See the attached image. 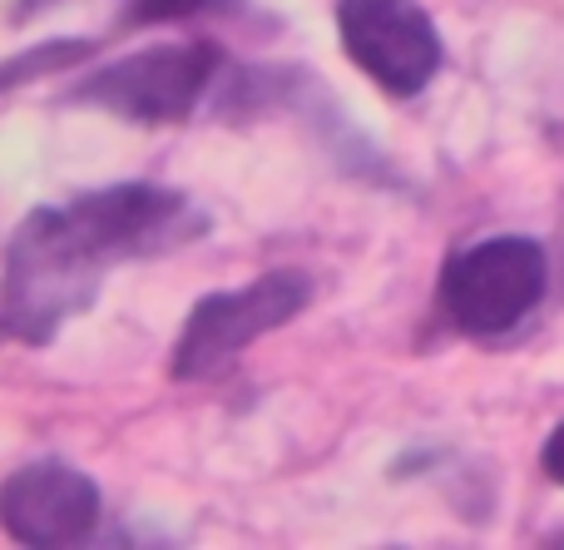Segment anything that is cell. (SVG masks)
<instances>
[{
  "label": "cell",
  "instance_id": "obj_1",
  "mask_svg": "<svg viewBox=\"0 0 564 550\" xmlns=\"http://www.w3.org/2000/svg\"><path fill=\"white\" fill-rule=\"evenodd\" d=\"M109 258L89 244L79 218L65 208H30L6 244L0 278V327L15 343H50L75 313L95 303Z\"/></svg>",
  "mask_w": 564,
  "mask_h": 550
},
{
  "label": "cell",
  "instance_id": "obj_2",
  "mask_svg": "<svg viewBox=\"0 0 564 550\" xmlns=\"http://www.w3.org/2000/svg\"><path fill=\"white\" fill-rule=\"evenodd\" d=\"M550 258L530 238H486L441 268V308L466 337H506L540 308Z\"/></svg>",
  "mask_w": 564,
  "mask_h": 550
},
{
  "label": "cell",
  "instance_id": "obj_3",
  "mask_svg": "<svg viewBox=\"0 0 564 550\" xmlns=\"http://www.w3.org/2000/svg\"><path fill=\"white\" fill-rule=\"evenodd\" d=\"M218 69H224V50L214 40L154 45L95 69L89 79H79L69 99L119 119H134V125H178L208 99Z\"/></svg>",
  "mask_w": 564,
  "mask_h": 550
},
{
  "label": "cell",
  "instance_id": "obj_4",
  "mask_svg": "<svg viewBox=\"0 0 564 550\" xmlns=\"http://www.w3.org/2000/svg\"><path fill=\"white\" fill-rule=\"evenodd\" d=\"M307 303H312V278L297 273V268H278V273H263L243 288H224V293L198 298V308L188 313L174 347V377L178 382L214 377L218 367L234 363L263 333L292 323Z\"/></svg>",
  "mask_w": 564,
  "mask_h": 550
},
{
  "label": "cell",
  "instance_id": "obj_5",
  "mask_svg": "<svg viewBox=\"0 0 564 550\" xmlns=\"http://www.w3.org/2000/svg\"><path fill=\"white\" fill-rule=\"evenodd\" d=\"M69 214L89 234V244L109 263H134V258H159L194 244L208 234V218L194 208V198L164 184H109L69 198Z\"/></svg>",
  "mask_w": 564,
  "mask_h": 550
},
{
  "label": "cell",
  "instance_id": "obj_6",
  "mask_svg": "<svg viewBox=\"0 0 564 550\" xmlns=\"http://www.w3.org/2000/svg\"><path fill=\"white\" fill-rule=\"evenodd\" d=\"M337 35L351 65L377 79L391 99H411L436 79L441 35L416 0H341Z\"/></svg>",
  "mask_w": 564,
  "mask_h": 550
},
{
  "label": "cell",
  "instance_id": "obj_7",
  "mask_svg": "<svg viewBox=\"0 0 564 550\" xmlns=\"http://www.w3.org/2000/svg\"><path fill=\"white\" fill-rule=\"evenodd\" d=\"M0 521L20 546H79L99 526V486L79 466L45 456L6 476L0 486Z\"/></svg>",
  "mask_w": 564,
  "mask_h": 550
},
{
  "label": "cell",
  "instance_id": "obj_8",
  "mask_svg": "<svg viewBox=\"0 0 564 550\" xmlns=\"http://www.w3.org/2000/svg\"><path fill=\"white\" fill-rule=\"evenodd\" d=\"M89 50H95L89 40H55V45H45V50H30V55L6 65V89H15L20 79L35 75V69H59V65H69V60H85Z\"/></svg>",
  "mask_w": 564,
  "mask_h": 550
},
{
  "label": "cell",
  "instance_id": "obj_9",
  "mask_svg": "<svg viewBox=\"0 0 564 550\" xmlns=\"http://www.w3.org/2000/svg\"><path fill=\"white\" fill-rule=\"evenodd\" d=\"M228 0H129L124 6V30H144L159 25V20H188V15H204V10H218Z\"/></svg>",
  "mask_w": 564,
  "mask_h": 550
},
{
  "label": "cell",
  "instance_id": "obj_10",
  "mask_svg": "<svg viewBox=\"0 0 564 550\" xmlns=\"http://www.w3.org/2000/svg\"><path fill=\"white\" fill-rule=\"evenodd\" d=\"M540 466H545L550 482H560V486H564V422L555 427V432H550L545 452H540Z\"/></svg>",
  "mask_w": 564,
  "mask_h": 550
},
{
  "label": "cell",
  "instance_id": "obj_11",
  "mask_svg": "<svg viewBox=\"0 0 564 550\" xmlns=\"http://www.w3.org/2000/svg\"><path fill=\"white\" fill-rule=\"evenodd\" d=\"M50 6H59V0H10V20L25 25L30 15H40V10H50Z\"/></svg>",
  "mask_w": 564,
  "mask_h": 550
}]
</instances>
